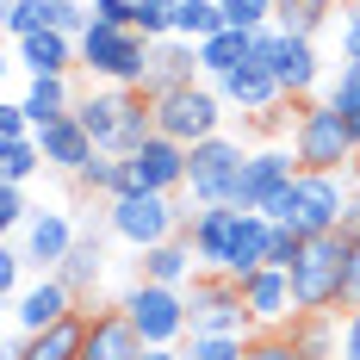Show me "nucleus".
Masks as SVG:
<instances>
[{"instance_id":"13","label":"nucleus","mask_w":360,"mask_h":360,"mask_svg":"<svg viewBox=\"0 0 360 360\" xmlns=\"http://www.w3.org/2000/svg\"><path fill=\"white\" fill-rule=\"evenodd\" d=\"M243 230H249V212H236V205H199V212L186 217V243H193V255H199V267H212V274H224V261L236 255V243H243Z\"/></svg>"},{"instance_id":"5","label":"nucleus","mask_w":360,"mask_h":360,"mask_svg":"<svg viewBox=\"0 0 360 360\" xmlns=\"http://www.w3.org/2000/svg\"><path fill=\"white\" fill-rule=\"evenodd\" d=\"M348 261H354V243L342 230L329 236H311L304 255L292 261V298L298 311H342V292H348Z\"/></svg>"},{"instance_id":"16","label":"nucleus","mask_w":360,"mask_h":360,"mask_svg":"<svg viewBox=\"0 0 360 360\" xmlns=\"http://www.w3.org/2000/svg\"><path fill=\"white\" fill-rule=\"evenodd\" d=\"M19 243H25V255H32L37 274H56V267L69 261V249L81 243V224H75L69 212H56V205H37L32 224L19 230Z\"/></svg>"},{"instance_id":"18","label":"nucleus","mask_w":360,"mask_h":360,"mask_svg":"<svg viewBox=\"0 0 360 360\" xmlns=\"http://www.w3.org/2000/svg\"><path fill=\"white\" fill-rule=\"evenodd\" d=\"M243 304H249V317H255V335L261 329H292V317H298L292 274L286 267H261L255 280H243Z\"/></svg>"},{"instance_id":"2","label":"nucleus","mask_w":360,"mask_h":360,"mask_svg":"<svg viewBox=\"0 0 360 360\" xmlns=\"http://www.w3.org/2000/svg\"><path fill=\"white\" fill-rule=\"evenodd\" d=\"M286 143L304 174H360V143L329 100H304L286 118Z\"/></svg>"},{"instance_id":"40","label":"nucleus","mask_w":360,"mask_h":360,"mask_svg":"<svg viewBox=\"0 0 360 360\" xmlns=\"http://www.w3.org/2000/svg\"><path fill=\"white\" fill-rule=\"evenodd\" d=\"M87 6L100 25H131V13H137V0H87Z\"/></svg>"},{"instance_id":"11","label":"nucleus","mask_w":360,"mask_h":360,"mask_svg":"<svg viewBox=\"0 0 360 360\" xmlns=\"http://www.w3.org/2000/svg\"><path fill=\"white\" fill-rule=\"evenodd\" d=\"M186 329L193 335H243L249 342L255 317H249V304H243V286L212 274V267H199L193 286H186Z\"/></svg>"},{"instance_id":"33","label":"nucleus","mask_w":360,"mask_h":360,"mask_svg":"<svg viewBox=\"0 0 360 360\" xmlns=\"http://www.w3.org/2000/svg\"><path fill=\"white\" fill-rule=\"evenodd\" d=\"M25 274H32V255H25V243H0V292H6V304L32 286Z\"/></svg>"},{"instance_id":"22","label":"nucleus","mask_w":360,"mask_h":360,"mask_svg":"<svg viewBox=\"0 0 360 360\" xmlns=\"http://www.w3.org/2000/svg\"><path fill=\"white\" fill-rule=\"evenodd\" d=\"M193 274H199V255L186 236H168V243H155V249L137 255V280H155V286H193Z\"/></svg>"},{"instance_id":"37","label":"nucleus","mask_w":360,"mask_h":360,"mask_svg":"<svg viewBox=\"0 0 360 360\" xmlns=\"http://www.w3.org/2000/svg\"><path fill=\"white\" fill-rule=\"evenodd\" d=\"M304 243H311V236H298V230H286V224H274V236H267V267H286V274H292V261L304 255Z\"/></svg>"},{"instance_id":"9","label":"nucleus","mask_w":360,"mask_h":360,"mask_svg":"<svg viewBox=\"0 0 360 360\" xmlns=\"http://www.w3.org/2000/svg\"><path fill=\"white\" fill-rule=\"evenodd\" d=\"M149 106H155V131L174 137L180 149L217 137L224 118H230V106H224V94H217L212 81H186V87H174V94H155Z\"/></svg>"},{"instance_id":"41","label":"nucleus","mask_w":360,"mask_h":360,"mask_svg":"<svg viewBox=\"0 0 360 360\" xmlns=\"http://www.w3.org/2000/svg\"><path fill=\"white\" fill-rule=\"evenodd\" d=\"M342 360H360V304L342 311Z\"/></svg>"},{"instance_id":"15","label":"nucleus","mask_w":360,"mask_h":360,"mask_svg":"<svg viewBox=\"0 0 360 360\" xmlns=\"http://www.w3.org/2000/svg\"><path fill=\"white\" fill-rule=\"evenodd\" d=\"M124 168H131V193H168V199L186 193V149L174 137H162V131L137 155H124Z\"/></svg>"},{"instance_id":"39","label":"nucleus","mask_w":360,"mask_h":360,"mask_svg":"<svg viewBox=\"0 0 360 360\" xmlns=\"http://www.w3.org/2000/svg\"><path fill=\"white\" fill-rule=\"evenodd\" d=\"M335 32H342V63H360V0H342Z\"/></svg>"},{"instance_id":"10","label":"nucleus","mask_w":360,"mask_h":360,"mask_svg":"<svg viewBox=\"0 0 360 360\" xmlns=\"http://www.w3.org/2000/svg\"><path fill=\"white\" fill-rule=\"evenodd\" d=\"M106 217H112V236L143 255V249H155V243L180 236L186 217H193V205H180L168 193H118V199H106Z\"/></svg>"},{"instance_id":"28","label":"nucleus","mask_w":360,"mask_h":360,"mask_svg":"<svg viewBox=\"0 0 360 360\" xmlns=\"http://www.w3.org/2000/svg\"><path fill=\"white\" fill-rule=\"evenodd\" d=\"M323 100H329L335 112H342V124L354 131V143H360V63H342V69L329 75Z\"/></svg>"},{"instance_id":"29","label":"nucleus","mask_w":360,"mask_h":360,"mask_svg":"<svg viewBox=\"0 0 360 360\" xmlns=\"http://www.w3.org/2000/svg\"><path fill=\"white\" fill-rule=\"evenodd\" d=\"M212 32H224V6H217V0H180L174 6V37L205 44Z\"/></svg>"},{"instance_id":"3","label":"nucleus","mask_w":360,"mask_h":360,"mask_svg":"<svg viewBox=\"0 0 360 360\" xmlns=\"http://www.w3.org/2000/svg\"><path fill=\"white\" fill-rule=\"evenodd\" d=\"M348 186H354V174H298L286 193L267 205V217L286 224V230H298V236H329V230H342Z\"/></svg>"},{"instance_id":"32","label":"nucleus","mask_w":360,"mask_h":360,"mask_svg":"<svg viewBox=\"0 0 360 360\" xmlns=\"http://www.w3.org/2000/svg\"><path fill=\"white\" fill-rule=\"evenodd\" d=\"M174 6H180V0H137V13H131V32H143L149 44L174 37Z\"/></svg>"},{"instance_id":"26","label":"nucleus","mask_w":360,"mask_h":360,"mask_svg":"<svg viewBox=\"0 0 360 360\" xmlns=\"http://www.w3.org/2000/svg\"><path fill=\"white\" fill-rule=\"evenodd\" d=\"M342 19V0H280V32H298V37H317L323 25Z\"/></svg>"},{"instance_id":"12","label":"nucleus","mask_w":360,"mask_h":360,"mask_svg":"<svg viewBox=\"0 0 360 360\" xmlns=\"http://www.w3.org/2000/svg\"><path fill=\"white\" fill-rule=\"evenodd\" d=\"M298 174H304V168H298L292 143H286V137H267V143L249 149V162H243V180H236V199H230V205H236V212H267Z\"/></svg>"},{"instance_id":"25","label":"nucleus","mask_w":360,"mask_h":360,"mask_svg":"<svg viewBox=\"0 0 360 360\" xmlns=\"http://www.w3.org/2000/svg\"><path fill=\"white\" fill-rule=\"evenodd\" d=\"M255 56V32H212L205 44H199V69H205V81H217V75H230V69H243Z\"/></svg>"},{"instance_id":"6","label":"nucleus","mask_w":360,"mask_h":360,"mask_svg":"<svg viewBox=\"0 0 360 360\" xmlns=\"http://www.w3.org/2000/svg\"><path fill=\"white\" fill-rule=\"evenodd\" d=\"M249 137H230V131H217L205 143L186 149V205L199 212V205H230L236 199V180H243V162H249Z\"/></svg>"},{"instance_id":"1","label":"nucleus","mask_w":360,"mask_h":360,"mask_svg":"<svg viewBox=\"0 0 360 360\" xmlns=\"http://www.w3.org/2000/svg\"><path fill=\"white\" fill-rule=\"evenodd\" d=\"M75 118L94 137V149H106V155H137L155 137V106L143 87H87L75 100Z\"/></svg>"},{"instance_id":"8","label":"nucleus","mask_w":360,"mask_h":360,"mask_svg":"<svg viewBox=\"0 0 360 360\" xmlns=\"http://www.w3.org/2000/svg\"><path fill=\"white\" fill-rule=\"evenodd\" d=\"M81 69L94 75L100 87H143L149 69V37L131 32V25H87L81 32Z\"/></svg>"},{"instance_id":"45","label":"nucleus","mask_w":360,"mask_h":360,"mask_svg":"<svg viewBox=\"0 0 360 360\" xmlns=\"http://www.w3.org/2000/svg\"><path fill=\"white\" fill-rule=\"evenodd\" d=\"M143 360H186V354H180V348H149Z\"/></svg>"},{"instance_id":"34","label":"nucleus","mask_w":360,"mask_h":360,"mask_svg":"<svg viewBox=\"0 0 360 360\" xmlns=\"http://www.w3.org/2000/svg\"><path fill=\"white\" fill-rule=\"evenodd\" d=\"M243 348H249L243 335H186L180 354L186 360H243Z\"/></svg>"},{"instance_id":"14","label":"nucleus","mask_w":360,"mask_h":360,"mask_svg":"<svg viewBox=\"0 0 360 360\" xmlns=\"http://www.w3.org/2000/svg\"><path fill=\"white\" fill-rule=\"evenodd\" d=\"M6 317H13V329H19V335H44V329H56V323H69V317H81V298H75L56 274H37L32 286L6 304Z\"/></svg>"},{"instance_id":"20","label":"nucleus","mask_w":360,"mask_h":360,"mask_svg":"<svg viewBox=\"0 0 360 360\" xmlns=\"http://www.w3.org/2000/svg\"><path fill=\"white\" fill-rule=\"evenodd\" d=\"M37 149H44V168H56V174H69V180L100 155L94 137L81 131V118H75V112H69V118H56V124H37Z\"/></svg>"},{"instance_id":"42","label":"nucleus","mask_w":360,"mask_h":360,"mask_svg":"<svg viewBox=\"0 0 360 360\" xmlns=\"http://www.w3.org/2000/svg\"><path fill=\"white\" fill-rule=\"evenodd\" d=\"M342 236H348V243H360V174H354V186H348V212H342Z\"/></svg>"},{"instance_id":"38","label":"nucleus","mask_w":360,"mask_h":360,"mask_svg":"<svg viewBox=\"0 0 360 360\" xmlns=\"http://www.w3.org/2000/svg\"><path fill=\"white\" fill-rule=\"evenodd\" d=\"M25 137H37L32 112L19 106V100H6V106H0V143H25Z\"/></svg>"},{"instance_id":"21","label":"nucleus","mask_w":360,"mask_h":360,"mask_svg":"<svg viewBox=\"0 0 360 360\" xmlns=\"http://www.w3.org/2000/svg\"><path fill=\"white\" fill-rule=\"evenodd\" d=\"M13 56H19L25 75H75L81 69V37H69V32H32V37L13 44Z\"/></svg>"},{"instance_id":"27","label":"nucleus","mask_w":360,"mask_h":360,"mask_svg":"<svg viewBox=\"0 0 360 360\" xmlns=\"http://www.w3.org/2000/svg\"><path fill=\"white\" fill-rule=\"evenodd\" d=\"M75 186L81 193H94V199H118V193H131V168H124V155H94L81 174H75Z\"/></svg>"},{"instance_id":"23","label":"nucleus","mask_w":360,"mask_h":360,"mask_svg":"<svg viewBox=\"0 0 360 360\" xmlns=\"http://www.w3.org/2000/svg\"><path fill=\"white\" fill-rule=\"evenodd\" d=\"M286 335L304 360H342V311H298Z\"/></svg>"},{"instance_id":"43","label":"nucleus","mask_w":360,"mask_h":360,"mask_svg":"<svg viewBox=\"0 0 360 360\" xmlns=\"http://www.w3.org/2000/svg\"><path fill=\"white\" fill-rule=\"evenodd\" d=\"M360 304V243H354V261H348V292H342V311Z\"/></svg>"},{"instance_id":"24","label":"nucleus","mask_w":360,"mask_h":360,"mask_svg":"<svg viewBox=\"0 0 360 360\" xmlns=\"http://www.w3.org/2000/svg\"><path fill=\"white\" fill-rule=\"evenodd\" d=\"M75 100H81V94H75L69 75H32L25 94H19V106L32 112V124H56V118H69Z\"/></svg>"},{"instance_id":"4","label":"nucleus","mask_w":360,"mask_h":360,"mask_svg":"<svg viewBox=\"0 0 360 360\" xmlns=\"http://www.w3.org/2000/svg\"><path fill=\"white\" fill-rule=\"evenodd\" d=\"M249 63H267V69H274V81H280V94H286L292 106H304V100H323V87H329L317 37L280 32V25L255 32V56H249Z\"/></svg>"},{"instance_id":"19","label":"nucleus","mask_w":360,"mask_h":360,"mask_svg":"<svg viewBox=\"0 0 360 360\" xmlns=\"http://www.w3.org/2000/svg\"><path fill=\"white\" fill-rule=\"evenodd\" d=\"M186 81H205L199 69V44H186V37H162V44H149V69H143V94H174Z\"/></svg>"},{"instance_id":"30","label":"nucleus","mask_w":360,"mask_h":360,"mask_svg":"<svg viewBox=\"0 0 360 360\" xmlns=\"http://www.w3.org/2000/svg\"><path fill=\"white\" fill-rule=\"evenodd\" d=\"M224 6V25L230 32H267L280 19V0H217Z\"/></svg>"},{"instance_id":"44","label":"nucleus","mask_w":360,"mask_h":360,"mask_svg":"<svg viewBox=\"0 0 360 360\" xmlns=\"http://www.w3.org/2000/svg\"><path fill=\"white\" fill-rule=\"evenodd\" d=\"M0 360H25V335H19V329H13V335L0 342Z\"/></svg>"},{"instance_id":"17","label":"nucleus","mask_w":360,"mask_h":360,"mask_svg":"<svg viewBox=\"0 0 360 360\" xmlns=\"http://www.w3.org/2000/svg\"><path fill=\"white\" fill-rule=\"evenodd\" d=\"M143 335L131 329V317L118 311V304H94L87 311V329H81V360H143Z\"/></svg>"},{"instance_id":"31","label":"nucleus","mask_w":360,"mask_h":360,"mask_svg":"<svg viewBox=\"0 0 360 360\" xmlns=\"http://www.w3.org/2000/svg\"><path fill=\"white\" fill-rule=\"evenodd\" d=\"M37 168H44V149H37V137H25V143H0V180L25 186Z\"/></svg>"},{"instance_id":"36","label":"nucleus","mask_w":360,"mask_h":360,"mask_svg":"<svg viewBox=\"0 0 360 360\" xmlns=\"http://www.w3.org/2000/svg\"><path fill=\"white\" fill-rule=\"evenodd\" d=\"M243 360H304V354L292 348V335H286V329H261V335H249Z\"/></svg>"},{"instance_id":"7","label":"nucleus","mask_w":360,"mask_h":360,"mask_svg":"<svg viewBox=\"0 0 360 360\" xmlns=\"http://www.w3.org/2000/svg\"><path fill=\"white\" fill-rule=\"evenodd\" d=\"M124 317H131V329L143 335V348H186V292L180 286H155V280H137L131 274V286L112 298Z\"/></svg>"},{"instance_id":"35","label":"nucleus","mask_w":360,"mask_h":360,"mask_svg":"<svg viewBox=\"0 0 360 360\" xmlns=\"http://www.w3.org/2000/svg\"><path fill=\"white\" fill-rule=\"evenodd\" d=\"M32 199H25V186H13V180H0V230H6V236H19V230H25V224H32Z\"/></svg>"}]
</instances>
